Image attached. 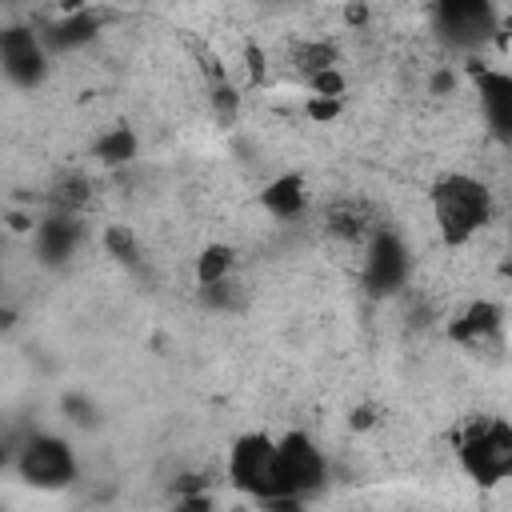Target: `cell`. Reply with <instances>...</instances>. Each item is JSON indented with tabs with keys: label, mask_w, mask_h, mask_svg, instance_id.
Instances as JSON below:
<instances>
[{
	"label": "cell",
	"mask_w": 512,
	"mask_h": 512,
	"mask_svg": "<svg viewBox=\"0 0 512 512\" xmlns=\"http://www.w3.org/2000/svg\"><path fill=\"white\" fill-rule=\"evenodd\" d=\"M348 420H352V428H368V424H372V408H368V404H360Z\"/></svg>",
	"instance_id": "cell-23"
},
{
	"label": "cell",
	"mask_w": 512,
	"mask_h": 512,
	"mask_svg": "<svg viewBox=\"0 0 512 512\" xmlns=\"http://www.w3.org/2000/svg\"><path fill=\"white\" fill-rule=\"evenodd\" d=\"M0 56H4V72H8L12 84H20V88L40 84V76H44V52H40V40L28 28H8L0 36Z\"/></svg>",
	"instance_id": "cell-8"
},
{
	"label": "cell",
	"mask_w": 512,
	"mask_h": 512,
	"mask_svg": "<svg viewBox=\"0 0 512 512\" xmlns=\"http://www.w3.org/2000/svg\"><path fill=\"white\" fill-rule=\"evenodd\" d=\"M228 268H232V248H224V244H208L200 256H196V280L208 288V284H220L224 276H228Z\"/></svg>",
	"instance_id": "cell-14"
},
{
	"label": "cell",
	"mask_w": 512,
	"mask_h": 512,
	"mask_svg": "<svg viewBox=\"0 0 512 512\" xmlns=\"http://www.w3.org/2000/svg\"><path fill=\"white\" fill-rule=\"evenodd\" d=\"M432 88H436V92H444V88H452V76H448V72H440V76L432 80Z\"/></svg>",
	"instance_id": "cell-26"
},
{
	"label": "cell",
	"mask_w": 512,
	"mask_h": 512,
	"mask_svg": "<svg viewBox=\"0 0 512 512\" xmlns=\"http://www.w3.org/2000/svg\"><path fill=\"white\" fill-rule=\"evenodd\" d=\"M100 28V20L84 8V12H72V16H64L60 24H56V44H64V48H72V44H84V40H92V32Z\"/></svg>",
	"instance_id": "cell-15"
},
{
	"label": "cell",
	"mask_w": 512,
	"mask_h": 512,
	"mask_svg": "<svg viewBox=\"0 0 512 512\" xmlns=\"http://www.w3.org/2000/svg\"><path fill=\"white\" fill-rule=\"evenodd\" d=\"M244 60H248V76H252V80H264V72H268V68H264V52H260V48H248Z\"/></svg>",
	"instance_id": "cell-22"
},
{
	"label": "cell",
	"mask_w": 512,
	"mask_h": 512,
	"mask_svg": "<svg viewBox=\"0 0 512 512\" xmlns=\"http://www.w3.org/2000/svg\"><path fill=\"white\" fill-rule=\"evenodd\" d=\"M132 152H136V136L128 128H116V132L96 140V156L104 164H124V160H132Z\"/></svg>",
	"instance_id": "cell-16"
},
{
	"label": "cell",
	"mask_w": 512,
	"mask_h": 512,
	"mask_svg": "<svg viewBox=\"0 0 512 512\" xmlns=\"http://www.w3.org/2000/svg\"><path fill=\"white\" fill-rule=\"evenodd\" d=\"M288 60H292V68L300 72V76H316V72H324V68H336V48L332 44H320V40H312V44H292L288 48Z\"/></svg>",
	"instance_id": "cell-13"
},
{
	"label": "cell",
	"mask_w": 512,
	"mask_h": 512,
	"mask_svg": "<svg viewBox=\"0 0 512 512\" xmlns=\"http://www.w3.org/2000/svg\"><path fill=\"white\" fill-rule=\"evenodd\" d=\"M76 236H80L76 220H68V216H48V220L36 228V248H40L44 260H64V256L76 248Z\"/></svg>",
	"instance_id": "cell-11"
},
{
	"label": "cell",
	"mask_w": 512,
	"mask_h": 512,
	"mask_svg": "<svg viewBox=\"0 0 512 512\" xmlns=\"http://www.w3.org/2000/svg\"><path fill=\"white\" fill-rule=\"evenodd\" d=\"M344 16H348V24H364L368 8H364V4H348V12H344Z\"/></svg>",
	"instance_id": "cell-24"
},
{
	"label": "cell",
	"mask_w": 512,
	"mask_h": 512,
	"mask_svg": "<svg viewBox=\"0 0 512 512\" xmlns=\"http://www.w3.org/2000/svg\"><path fill=\"white\" fill-rule=\"evenodd\" d=\"M436 28L456 48H476L492 28V4L488 0H436Z\"/></svg>",
	"instance_id": "cell-5"
},
{
	"label": "cell",
	"mask_w": 512,
	"mask_h": 512,
	"mask_svg": "<svg viewBox=\"0 0 512 512\" xmlns=\"http://www.w3.org/2000/svg\"><path fill=\"white\" fill-rule=\"evenodd\" d=\"M448 332H452V340H460V344H476V348H480V340H488V336L500 332V308L488 304V300H476V304L464 308V316H460Z\"/></svg>",
	"instance_id": "cell-10"
},
{
	"label": "cell",
	"mask_w": 512,
	"mask_h": 512,
	"mask_svg": "<svg viewBox=\"0 0 512 512\" xmlns=\"http://www.w3.org/2000/svg\"><path fill=\"white\" fill-rule=\"evenodd\" d=\"M476 88H480L488 128L496 136L512 140V76L508 72H476Z\"/></svg>",
	"instance_id": "cell-9"
},
{
	"label": "cell",
	"mask_w": 512,
	"mask_h": 512,
	"mask_svg": "<svg viewBox=\"0 0 512 512\" xmlns=\"http://www.w3.org/2000/svg\"><path fill=\"white\" fill-rule=\"evenodd\" d=\"M76 472V460H72V448L56 436H32L24 448H20V476L28 484H40V488H56V484H68Z\"/></svg>",
	"instance_id": "cell-4"
},
{
	"label": "cell",
	"mask_w": 512,
	"mask_h": 512,
	"mask_svg": "<svg viewBox=\"0 0 512 512\" xmlns=\"http://www.w3.org/2000/svg\"><path fill=\"white\" fill-rule=\"evenodd\" d=\"M264 208L272 212V216H280V220H288V216H296L300 208H304V180L300 176H280V180H272L268 188H264Z\"/></svg>",
	"instance_id": "cell-12"
},
{
	"label": "cell",
	"mask_w": 512,
	"mask_h": 512,
	"mask_svg": "<svg viewBox=\"0 0 512 512\" xmlns=\"http://www.w3.org/2000/svg\"><path fill=\"white\" fill-rule=\"evenodd\" d=\"M308 116H312V120H332V116H340V96H312V100H308Z\"/></svg>",
	"instance_id": "cell-20"
},
{
	"label": "cell",
	"mask_w": 512,
	"mask_h": 512,
	"mask_svg": "<svg viewBox=\"0 0 512 512\" xmlns=\"http://www.w3.org/2000/svg\"><path fill=\"white\" fill-rule=\"evenodd\" d=\"M308 84H312V92H316V96H344V76H340L336 68L316 72Z\"/></svg>",
	"instance_id": "cell-19"
},
{
	"label": "cell",
	"mask_w": 512,
	"mask_h": 512,
	"mask_svg": "<svg viewBox=\"0 0 512 512\" xmlns=\"http://www.w3.org/2000/svg\"><path fill=\"white\" fill-rule=\"evenodd\" d=\"M228 472L240 488H248L252 496L260 500H272V496H292L288 484H284V472H280V448L268 440V436H244L236 440L232 448V460H228Z\"/></svg>",
	"instance_id": "cell-3"
},
{
	"label": "cell",
	"mask_w": 512,
	"mask_h": 512,
	"mask_svg": "<svg viewBox=\"0 0 512 512\" xmlns=\"http://www.w3.org/2000/svg\"><path fill=\"white\" fill-rule=\"evenodd\" d=\"M488 212H492L488 188L472 176L452 172L432 188V216L448 244H464L472 232H480L488 224Z\"/></svg>",
	"instance_id": "cell-1"
},
{
	"label": "cell",
	"mask_w": 512,
	"mask_h": 512,
	"mask_svg": "<svg viewBox=\"0 0 512 512\" xmlns=\"http://www.w3.org/2000/svg\"><path fill=\"white\" fill-rule=\"evenodd\" d=\"M212 104H216V116H224V120L236 116V92H232L228 84H216V88H212Z\"/></svg>",
	"instance_id": "cell-21"
},
{
	"label": "cell",
	"mask_w": 512,
	"mask_h": 512,
	"mask_svg": "<svg viewBox=\"0 0 512 512\" xmlns=\"http://www.w3.org/2000/svg\"><path fill=\"white\" fill-rule=\"evenodd\" d=\"M404 276H408V248L392 232H380L364 260V284L372 292H396Z\"/></svg>",
	"instance_id": "cell-7"
},
{
	"label": "cell",
	"mask_w": 512,
	"mask_h": 512,
	"mask_svg": "<svg viewBox=\"0 0 512 512\" xmlns=\"http://www.w3.org/2000/svg\"><path fill=\"white\" fill-rule=\"evenodd\" d=\"M460 460L476 484H496L512 476V424L504 420H472L460 436Z\"/></svg>",
	"instance_id": "cell-2"
},
{
	"label": "cell",
	"mask_w": 512,
	"mask_h": 512,
	"mask_svg": "<svg viewBox=\"0 0 512 512\" xmlns=\"http://www.w3.org/2000/svg\"><path fill=\"white\" fill-rule=\"evenodd\" d=\"M276 448H280V472H284L288 492L304 496V492L320 488V480H324V460H320V452L312 448V440H308L304 432H288Z\"/></svg>",
	"instance_id": "cell-6"
},
{
	"label": "cell",
	"mask_w": 512,
	"mask_h": 512,
	"mask_svg": "<svg viewBox=\"0 0 512 512\" xmlns=\"http://www.w3.org/2000/svg\"><path fill=\"white\" fill-rule=\"evenodd\" d=\"M328 220H332V232H340V236H352L356 240L364 232V216L356 208H336Z\"/></svg>",
	"instance_id": "cell-18"
},
{
	"label": "cell",
	"mask_w": 512,
	"mask_h": 512,
	"mask_svg": "<svg viewBox=\"0 0 512 512\" xmlns=\"http://www.w3.org/2000/svg\"><path fill=\"white\" fill-rule=\"evenodd\" d=\"M84 4H88V0H60L64 16H72V12H84Z\"/></svg>",
	"instance_id": "cell-25"
},
{
	"label": "cell",
	"mask_w": 512,
	"mask_h": 512,
	"mask_svg": "<svg viewBox=\"0 0 512 512\" xmlns=\"http://www.w3.org/2000/svg\"><path fill=\"white\" fill-rule=\"evenodd\" d=\"M104 244H108V252H112L116 260H128V264H132V260L140 256V248H136V236H132L124 224H112V228L104 232Z\"/></svg>",
	"instance_id": "cell-17"
}]
</instances>
